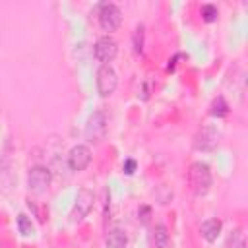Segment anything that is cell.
Here are the masks:
<instances>
[{
  "label": "cell",
  "instance_id": "obj_15",
  "mask_svg": "<svg viewBox=\"0 0 248 248\" xmlns=\"http://www.w3.org/2000/svg\"><path fill=\"white\" fill-rule=\"evenodd\" d=\"M143 37H145V27L140 23L134 29V35H132V45H134V52L136 54H141L143 52Z\"/></svg>",
  "mask_w": 248,
  "mask_h": 248
},
{
  "label": "cell",
  "instance_id": "obj_4",
  "mask_svg": "<svg viewBox=\"0 0 248 248\" xmlns=\"http://www.w3.org/2000/svg\"><path fill=\"white\" fill-rule=\"evenodd\" d=\"M52 182V172L43 167V165H35L29 169V174H27V188L33 192V194H45L48 190Z\"/></svg>",
  "mask_w": 248,
  "mask_h": 248
},
{
  "label": "cell",
  "instance_id": "obj_14",
  "mask_svg": "<svg viewBox=\"0 0 248 248\" xmlns=\"http://www.w3.org/2000/svg\"><path fill=\"white\" fill-rule=\"evenodd\" d=\"M225 248H246V238H244L242 229H234V231H231Z\"/></svg>",
  "mask_w": 248,
  "mask_h": 248
},
{
  "label": "cell",
  "instance_id": "obj_16",
  "mask_svg": "<svg viewBox=\"0 0 248 248\" xmlns=\"http://www.w3.org/2000/svg\"><path fill=\"white\" fill-rule=\"evenodd\" d=\"M17 229H19V232L23 236H33V232H35V227H33L31 219L27 215H23V213L17 215Z\"/></svg>",
  "mask_w": 248,
  "mask_h": 248
},
{
  "label": "cell",
  "instance_id": "obj_13",
  "mask_svg": "<svg viewBox=\"0 0 248 248\" xmlns=\"http://www.w3.org/2000/svg\"><path fill=\"white\" fill-rule=\"evenodd\" d=\"M209 114L215 116V118H223V116L229 114V105H227V101H225L221 95H219L217 99H213L211 108H209Z\"/></svg>",
  "mask_w": 248,
  "mask_h": 248
},
{
  "label": "cell",
  "instance_id": "obj_8",
  "mask_svg": "<svg viewBox=\"0 0 248 248\" xmlns=\"http://www.w3.org/2000/svg\"><path fill=\"white\" fill-rule=\"evenodd\" d=\"M91 163V149L87 145H74L68 153V167L72 170H85Z\"/></svg>",
  "mask_w": 248,
  "mask_h": 248
},
{
  "label": "cell",
  "instance_id": "obj_7",
  "mask_svg": "<svg viewBox=\"0 0 248 248\" xmlns=\"http://www.w3.org/2000/svg\"><path fill=\"white\" fill-rule=\"evenodd\" d=\"M85 136L91 143H99V141L105 140V136H107V118L101 110H97L89 116V120L85 124Z\"/></svg>",
  "mask_w": 248,
  "mask_h": 248
},
{
  "label": "cell",
  "instance_id": "obj_19",
  "mask_svg": "<svg viewBox=\"0 0 248 248\" xmlns=\"http://www.w3.org/2000/svg\"><path fill=\"white\" fill-rule=\"evenodd\" d=\"M149 213H151V209H149L147 205H141V207H140V211H138V215L141 217V221H143V223H147V221H149Z\"/></svg>",
  "mask_w": 248,
  "mask_h": 248
},
{
  "label": "cell",
  "instance_id": "obj_17",
  "mask_svg": "<svg viewBox=\"0 0 248 248\" xmlns=\"http://www.w3.org/2000/svg\"><path fill=\"white\" fill-rule=\"evenodd\" d=\"M200 14H202V19H203L205 23H213V21H217L219 10H217L215 4H203L202 10H200Z\"/></svg>",
  "mask_w": 248,
  "mask_h": 248
},
{
  "label": "cell",
  "instance_id": "obj_6",
  "mask_svg": "<svg viewBox=\"0 0 248 248\" xmlns=\"http://www.w3.org/2000/svg\"><path fill=\"white\" fill-rule=\"evenodd\" d=\"M93 202H95L93 192H91L89 188H81V190L78 192V196H76L74 207H72V211H70V219H72V221H83V219L89 215V211H91V207H93Z\"/></svg>",
  "mask_w": 248,
  "mask_h": 248
},
{
  "label": "cell",
  "instance_id": "obj_11",
  "mask_svg": "<svg viewBox=\"0 0 248 248\" xmlns=\"http://www.w3.org/2000/svg\"><path fill=\"white\" fill-rule=\"evenodd\" d=\"M126 244H128V234L118 227L110 229L105 236V246L107 248H126Z\"/></svg>",
  "mask_w": 248,
  "mask_h": 248
},
{
  "label": "cell",
  "instance_id": "obj_5",
  "mask_svg": "<svg viewBox=\"0 0 248 248\" xmlns=\"http://www.w3.org/2000/svg\"><path fill=\"white\" fill-rule=\"evenodd\" d=\"M116 54H118V45L110 35H103L97 39V43L93 46V56L101 62V66L112 62L116 58Z\"/></svg>",
  "mask_w": 248,
  "mask_h": 248
},
{
  "label": "cell",
  "instance_id": "obj_3",
  "mask_svg": "<svg viewBox=\"0 0 248 248\" xmlns=\"http://www.w3.org/2000/svg\"><path fill=\"white\" fill-rule=\"evenodd\" d=\"M95 85H97V93L101 97H110L116 91L118 85V76L114 72V68L110 64H105L97 70V78H95Z\"/></svg>",
  "mask_w": 248,
  "mask_h": 248
},
{
  "label": "cell",
  "instance_id": "obj_10",
  "mask_svg": "<svg viewBox=\"0 0 248 248\" xmlns=\"http://www.w3.org/2000/svg\"><path fill=\"white\" fill-rule=\"evenodd\" d=\"M194 145H196V149H203V151L213 149V147L217 145V134H215V130H213V128H203V130L198 134Z\"/></svg>",
  "mask_w": 248,
  "mask_h": 248
},
{
  "label": "cell",
  "instance_id": "obj_12",
  "mask_svg": "<svg viewBox=\"0 0 248 248\" xmlns=\"http://www.w3.org/2000/svg\"><path fill=\"white\" fill-rule=\"evenodd\" d=\"M153 242H155L157 248H169L170 238H169V231H167L165 225H161V223L155 225V231H153Z\"/></svg>",
  "mask_w": 248,
  "mask_h": 248
},
{
  "label": "cell",
  "instance_id": "obj_9",
  "mask_svg": "<svg viewBox=\"0 0 248 248\" xmlns=\"http://www.w3.org/2000/svg\"><path fill=\"white\" fill-rule=\"evenodd\" d=\"M221 229H223V223H221V219H207V221H203L202 223V227H200V232H202V236L207 240V242H215L217 238H219V234H221Z\"/></svg>",
  "mask_w": 248,
  "mask_h": 248
},
{
  "label": "cell",
  "instance_id": "obj_18",
  "mask_svg": "<svg viewBox=\"0 0 248 248\" xmlns=\"http://www.w3.org/2000/svg\"><path fill=\"white\" fill-rule=\"evenodd\" d=\"M136 167H138V163H136L134 159H126L124 165H122V170H124L126 174H134V172H136Z\"/></svg>",
  "mask_w": 248,
  "mask_h": 248
},
{
  "label": "cell",
  "instance_id": "obj_1",
  "mask_svg": "<svg viewBox=\"0 0 248 248\" xmlns=\"http://www.w3.org/2000/svg\"><path fill=\"white\" fill-rule=\"evenodd\" d=\"M188 184H190V190H192L194 196H198V198L205 196L211 190V184H213L209 165L202 163V161L192 163L190 169H188Z\"/></svg>",
  "mask_w": 248,
  "mask_h": 248
},
{
  "label": "cell",
  "instance_id": "obj_2",
  "mask_svg": "<svg viewBox=\"0 0 248 248\" xmlns=\"http://www.w3.org/2000/svg\"><path fill=\"white\" fill-rule=\"evenodd\" d=\"M97 17H99L101 29H103V31H108V33L116 31V29L120 27V23H122V12H120V8H118L116 4H112V2L101 4Z\"/></svg>",
  "mask_w": 248,
  "mask_h": 248
}]
</instances>
